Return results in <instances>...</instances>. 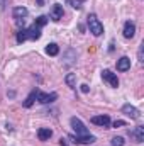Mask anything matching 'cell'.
Segmentation results:
<instances>
[{
  "mask_svg": "<svg viewBox=\"0 0 144 146\" xmlns=\"http://www.w3.org/2000/svg\"><path fill=\"white\" fill-rule=\"evenodd\" d=\"M87 24H88V29H90V33H92L93 36H100V34L104 33V26H102V22L97 19L95 14H90V15L87 17Z\"/></svg>",
  "mask_w": 144,
  "mask_h": 146,
  "instance_id": "1",
  "label": "cell"
},
{
  "mask_svg": "<svg viewBox=\"0 0 144 146\" xmlns=\"http://www.w3.org/2000/svg\"><path fill=\"white\" fill-rule=\"evenodd\" d=\"M71 127H73V131L76 133V136H87L88 134V129L85 127V124L78 119V117H71Z\"/></svg>",
  "mask_w": 144,
  "mask_h": 146,
  "instance_id": "2",
  "label": "cell"
},
{
  "mask_svg": "<svg viewBox=\"0 0 144 146\" xmlns=\"http://www.w3.org/2000/svg\"><path fill=\"white\" fill-rule=\"evenodd\" d=\"M49 19H53L54 22H58V21L63 19V7H61L59 3H54V5L51 7V10H49Z\"/></svg>",
  "mask_w": 144,
  "mask_h": 146,
  "instance_id": "3",
  "label": "cell"
},
{
  "mask_svg": "<svg viewBox=\"0 0 144 146\" xmlns=\"http://www.w3.org/2000/svg\"><path fill=\"white\" fill-rule=\"evenodd\" d=\"M102 78L107 82L110 87H119V78H117V75L112 73L110 70H104V72H102Z\"/></svg>",
  "mask_w": 144,
  "mask_h": 146,
  "instance_id": "4",
  "label": "cell"
},
{
  "mask_svg": "<svg viewBox=\"0 0 144 146\" xmlns=\"http://www.w3.org/2000/svg\"><path fill=\"white\" fill-rule=\"evenodd\" d=\"M56 99H58L56 94H44V92H37V97H36V100L41 102V104H51Z\"/></svg>",
  "mask_w": 144,
  "mask_h": 146,
  "instance_id": "5",
  "label": "cell"
},
{
  "mask_svg": "<svg viewBox=\"0 0 144 146\" xmlns=\"http://www.w3.org/2000/svg\"><path fill=\"white\" fill-rule=\"evenodd\" d=\"M122 112L127 115V117H131V119H139V110L136 109L134 106H131V104H124L122 106Z\"/></svg>",
  "mask_w": 144,
  "mask_h": 146,
  "instance_id": "6",
  "label": "cell"
},
{
  "mask_svg": "<svg viewBox=\"0 0 144 146\" xmlns=\"http://www.w3.org/2000/svg\"><path fill=\"white\" fill-rule=\"evenodd\" d=\"M134 34H136V24L132 21H127L124 24V37L126 39H132Z\"/></svg>",
  "mask_w": 144,
  "mask_h": 146,
  "instance_id": "7",
  "label": "cell"
},
{
  "mask_svg": "<svg viewBox=\"0 0 144 146\" xmlns=\"http://www.w3.org/2000/svg\"><path fill=\"white\" fill-rule=\"evenodd\" d=\"M92 122L93 124H97V126H100V127H108L110 126V117L108 115H95V117H92Z\"/></svg>",
  "mask_w": 144,
  "mask_h": 146,
  "instance_id": "8",
  "label": "cell"
},
{
  "mask_svg": "<svg viewBox=\"0 0 144 146\" xmlns=\"http://www.w3.org/2000/svg\"><path fill=\"white\" fill-rule=\"evenodd\" d=\"M117 70H119V72H127V70H131V58L122 56L120 60H117Z\"/></svg>",
  "mask_w": 144,
  "mask_h": 146,
  "instance_id": "9",
  "label": "cell"
},
{
  "mask_svg": "<svg viewBox=\"0 0 144 146\" xmlns=\"http://www.w3.org/2000/svg\"><path fill=\"white\" fill-rule=\"evenodd\" d=\"M27 14H29V10L26 7H15L14 12H12V15H14L15 21H24V17H27Z\"/></svg>",
  "mask_w": 144,
  "mask_h": 146,
  "instance_id": "10",
  "label": "cell"
},
{
  "mask_svg": "<svg viewBox=\"0 0 144 146\" xmlns=\"http://www.w3.org/2000/svg\"><path fill=\"white\" fill-rule=\"evenodd\" d=\"M27 37H29V39H32V41H37V39L41 37V27H37L36 24H34V26H31V27L27 29Z\"/></svg>",
  "mask_w": 144,
  "mask_h": 146,
  "instance_id": "11",
  "label": "cell"
},
{
  "mask_svg": "<svg viewBox=\"0 0 144 146\" xmlns=\"http://www.w3.org/2000/svg\"><path fill=\"white\" fill-rule=\"evenodd\" d=\"M51 136H53V131H51L49 127H41V129L37 131V138H39V141H48Z\"/></svg>",
  "mask_w": 144,
  "mask_h": 146,
  "instance_id": "12",
  "label": "cell"
},
{
  "mask_svg": "<svg viewBox=\"0 0 144 146\" xmlns=\"http://www.w3.org/2000/svg\"><path fill=\"white\" fill-rule=\"evenodd\" d=\"M93 141H95V136H92V134L76 136V143H80V145H90V143H93Z\"/></svg>",
  "mask_w": 144,
  "mask_h": 146,
  "instance_id": "13",
  "label": "cell"
},
{
  "mask_svg": "<svg viewBox=\"0 0 144 146\" xmlns=\"http://www.w3.org/2000/svg\"><path fill=\"white\" fill-rule=\"evenodd\" d=\"M46 53H48L49 56H56V54L59 53V46H58L56 42H51V44L46 46Z\"/></svg>",
  "mask_w": 144,
  "mask_h": 146,
  "instance_id": "14",
  "label": "cell"
},
{
  "mask_svg": "<svg viewBox=\"0 0 144 146\" xmlns=\"http://www.w3.org/2000/svg\"><path fill=\"white\" fill-rule=\"evenodd\" d=\"M37 92H39V90H32V92L29 94V97H27L26 102H24V107H31V106L34 104V100H36V97H37Z\"/></svg>",
  "mask_w": 144,
  "mask_h": 146,
  "instance_id": "15",
  "label": "cell"
},
{
  "mask_svg": "<svg viewBox=\"0 0 144 146\" xmlns=\"http://www.w3.org/2000/svg\"><path fill=\"white\" fill-rule=\"evenodd\" d=\"M134 136H136V139H137L139 143H143L144 141V126H137V127H136Z\"/></svg>",
  "mask_w": 144,
  "mask_h": 146,
  "instance_id": "16",
  "label": "cell"
},
{
  "mask_svg": "<svg viewBox=\"0 0 144 146\" xmlns=\"http://www.w3.org/2000/svg\"><path fill=\"white\" fill-rule=\"evenodd\" d=\"M65 82H66V85L68 87H75V82H76V76H75V73H68L66 76H65Z\"/></svg>",
  "mask_w": 144,
  "mask_h": 146,
  "instance_id": "17",
  "label": "cell"
},
{
  "mask_svg": "<svg viewBox=\"0 0 144 146\" xmlns=\"http://www.w3.org/2000/svg\"><path fill=\"white\" fill-rule=\"evenodd\" d=\"M27 39V29H20L17 33V42H24Z\"/></svg>",
  "mask_w": 144,
  "mask_h": 146,
  "instance_id": "18",
  "label": "cell"
},
{
  "mask_svg": "<svg viewBox=\"0 0 144 146\" xmlns=\"http://www.w3.org/2000/svg\"><path fill=\"white\" fill-rule=\"evenodd\" d=\"M66 2H68V5H71L73 9L80 10V9H81V3H83L85 0H66Z\"/></svg>",
  "mask_w": 144,
  "mask_h": 146,
  "instance_id": "19",
  "label": "cell"
},
{
  "mask_svg": "<svg viewBox=\"0 0 144 146\" xmlns=\"http://www.w3.org/2000/svg\"><path fill=\"white\" fill-rule=\"evenodd\" d=\"M124 145H126V141H124L122 136H115V138H112V146H124Z\"/></svg>",
  "mask_w": 144,
  "mask_h": 146,
  "instance_id": "20",
  "label": "cell"
},
{
  "mask_svg": "<svg viewBox=\"0 0 144 146\" xmlns=\"http://www.w3.org/2000/svg\"><path fill=\"white\" fill-rule=\"evenodd\" d=\"M46 24H48V17H46V15H39V17L36 19L37 27H42V26H46Z\"/></svg>",
  "mask_w": 144,
  "mask_h": 146,
  "instance_id": "21",
  "label": "cell"
},
{
  "mask_svg": "<svg viewBox=\"0 0 144 146\" xmlns=\"http://www.w3.org/2000/svg\"><path fill=\"white\" fill-rule=\"evenodd\" d=\"M122 126H126L124 121H115V122H114V127H122Z\"/></svg>",
  "mask_w": 144,
  "mask_h": 146,
  "instance_id": "22",
  "label": "cell"
},
{
  "mask_svg": "<svg viewBox=\"0 0 144 146\" xmlns=\"http://www.w3.org/2000/svg\"><path fill=\"white\" fill-rule=\"evenodd\" d=\"M81 92H83V94H87V92H88V85H87V83H83V85H81Z\"/></svg>",
  "mask_w": 144,
  "mask_h": 146,
  "instance_id": "23",
  "label": "cell"
}]
</instances>
